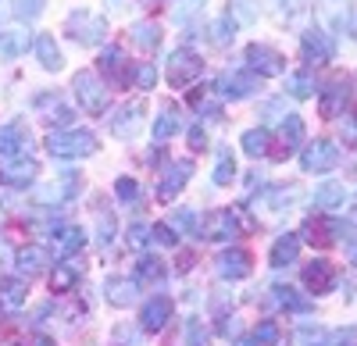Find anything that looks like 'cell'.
I'll return each mask as SVG.
<instances>
[{
	"mask_svg": "<svg viewBox=\"0 0 357 346\" xmlns=\"http://www.w3.org/2000/svg\"><path fill=\"white\" fill-rule=\"evenodd\" d=\"M47 150L54 157H65V161H79L86 154L97 150V136L89 129H54L47 136Z\"/></svg>",
	"mask_w": 357,
	"mask_h": 346,
	"instance_id": "1",
	"label": "cell"
},
{
	"mask_svg": "<svg viewBox=\"0 0 357 346\" xmlns=\"http://www.w3.org/2000/svg\"><path fill=\"white\" fill-rule=\"evenodd\" d=\"M65 33H68L79 47H100V43L107 40V18H104V15H97V11L79 8V11H72V15H68Z\"/></svg>",
	"mask_w": 357,
	"mask_h": 346,
	"instance_id": "2",
	"label": "cell"
},
{
	"mask_svg": "<svg viewBox=\"0 0 357 346\" xmlns=\"http://www.w3.org/2000/svg\"><path fill=\"white\" fill-rule=\"evenodd\" d=\"M72 90H75V100L82 104L86 114H104V111H107L111 93H107V86H104L93 72H75Z\"/></svg>",
	"mask_w": 357,
	"mask_h": 346,
	"instance_id": "3",
	"label": "cell"
},
{
	"mask_svg": "<svg viewBox=\"0 0 357 346\" xmlns=\"http://www.w3.org/2000/svg\"><path fill=\"white\" fill-rule=\"evenodd\" d=\"M204 72V61H200V54H193L190 47H178L172 50L168 57V82L175 86V90H186V86H193Z\"/></svg>",
	"mask_w": 357,
	"mask_h": 346,
	"instance_id": "4",
	"label": "cell"
},
{
	"mask_svg": "<svg viewBox=\"0 0 357 346\" xmlns=\"http://www.w3.org/2000/svg\"><path fill=\"white\" fill-rule=\"evenodd\" d=\"M236 236H243V225H240V214L222 207V211H211L207 218H200V239H218V243H229Z\"/></svg>",
	"mask_w": 357,
	"mask_h": 346,
	"instance_id": "5",
	"label": "cell"
},
{
	"mask_svg": "<svg viewBox=\"0 0 357 346\" xmlns=\"http://www.w3.org/2000/svg\"><path fill=\"white\" fill-rule=\"evenodd\" d=\"M340 164V147L333 139H314V143H307V147L301 150V168L307 171H314V175H321V171H333Z\"/></svg>",
	"mask_w": 357,
	"mask_h": 346,
	"instance_id": "6",
	"label": "cell"
},
{
	"mask_svg": "<svg viewBox=\"0 0 357 346\" xmlns=\"http://www.w3.org/2000/svg\"><path fill=\"white\" fill-rule=\"evenodd\" d=\"M33 154V132L25 122H8L0 125V157L15 161V157H29Z\"/></svg>",
	"mask_w": 357,
	"mask_h": 346,
	"instance_id": "7",
	"label": "cell"
},
{
	"mask_svg": "<svg viewBox=\"0 0 357 346\" xmlns=\"http://www.w3.org/2000/svg\"><path fill=\"white\" fill-rule=\"evenodd\" d=\"M247 68L257 72L261 79H275V75L286 72V57L268 43H250L247 47Z\"/></svg>",
	"mask_w": 357,
	"mask_h": 346,
	"instance_id": "8",
	"label": "cell"
},
{
	"mask_svg": "<svg viewBox=\"0 0 357 346\" xmlns=\"http://www.w3.org/2000/svg\"><path fill=\"white\" fill-rule=\"evenodd\" d=\"M301 54L307 65H329L336 57V40L325 33V29H307L301 40Z\"/></svg>",
	"mask_w": 357,
	"mask_h": 346,
	"instance_id": "9",
	"label": "cell"
},
{
	"mask_svg": "<svg viewBox=\"0 0 357 346\" xmlns=\"http://www.w3.org/2000/svg\"><path fill=\"white\" fill-rule=\"evenodd\" d=\"M40 175V164L33 157H15L0 164V186H11V189H29Z\"/></svg>",
	"mask_w": 357,
	"mask_h": 346,
	"instance_id": "10",
	"label": "cell"
},
{
	"mask_svg": "<svg viewBox=\"0 0 357 346\" xmlns=\"http://www.w3.org/2000/svg\"><path fill=\"white\" fill-rule=\"evenodd\" d=\"M250 268H254V265H250V253L240 250V246H225V250L215 257V272H218V278H225V282L247 278Z\"/></svg>",
	"mask_w": 357,
	"mask_h": 346,
	"instance_id": "11",
	"label": "cell"
},
{
	"mask_svg": "<svg viewBox=\"0 0 357 346\" xmlns=\"http://www.w3.org/2000/svg\"><path fill=\"white\" fill-rule=\"evenodd\" d=\"M190 175H193V161H172L165 168L161 182H158V200L161 204H172V200L183 193V186L190 182Z\"/></svg>",
	"mask_w": 357,
	"mask_h": 346,
	"instance_id": "12",
	"label": "cell"
},
{
	"mask_svg": "<svg viewBox=\"0 0 357 346\" xmlns=\"http://www.w3.org/2000/svg\"><path fill=\"white\" fill-rule=\"evenodd\" d=\"M257 90V79L250 72H222L215 82V93L222 100H247Z\"/></svg>",
	"mask_w": 357,
	"mask_h": 346,
	"instance_id": "13",
	"label": "cell"
},
{
	"mask_svg": "<svg viewBox=\"0 0 357 346\" xmlns=\"http://www.w3.org/2000/svg\"><path fill=\"white\" fill-rule=\"evenodd\" d=\"M347 104H350V82H347V79H333V82L321 90V97H318L321 118H343Z\"/></svg>",
	"mask_w": 357,
	"mask_h": 346,
	"instance_id": "14",
	"label": "cell"
},
{
	"mask_svg": "<svg viewBox=\"0 0 357 346\" xmlns=\"http://www.w3.org/2000/svg\"><path fill=\"white\" fill-rule=\"evenodd\" d=\"M143 111H146V100H129L114 111V118H111V132L118 139H132L143 125Z\"/></svg>",
	"mask_w": 357,
	"mask_h": 346,
	"instance_id": "15",
	"label": "cell"
},
{
	"mask_svg": "<svg viewBox=\"0 0 357 346\" xmlns=\"http://www.w3.org/2000/svg\"><path fill=\"white\" fill-rule=\"evenodd\" d=\"M304 285L311 293H333L336 290V265L325 261V257H314L304 268Z\"/></svg>",
	"mask_w": 357,
	"mask_h": 346,
	"instance_id": "16",
	"label": "cell"
},
{
	"mask_svg": "<svg viewBox=\"0 0 357 346\" xmlns=\"http://www.w3.org/2000/svg\"><path fill=\"white\" fill-rule=\"evenodd\" d=\"M15 272H18V278H36L47 265H50V253L43 250V246H22L18 253H15Z\"/></svg>",
	"mask_w": 357,
	"mask_h": 346,
	"instance_id": "17",
	"label": "cell"
},
{
	"mask_svg": "<svg viewBox=\"0 0 357 346\" xmlns=\"http://www.w3.org/2000/svg\"><path fill=\"white\" fill-rule=\"evenodd\" d=\"M172 318V300L168 297H154V300H146L143 310H139V329L143 332H161Z\"/></svg>",
	"mask_w": 357,
	"mask_h": 346,
	"instance_id": "18",
	"label": "cell"
},
{
	"mask_svg": "<svg viewBox=\"0 0 357 346\" xmlns=\"http://www.w3.org/2000/svg\"><path fill=\"white\" fill-rule=\"evenodd\" d=\"M279 154L275 157H289V154H296L304 147V118L301 114H286L282 118V125H279Z\"/></svg>",
	"mask_w": 357,
	"mask_h": 346,
	"instance_id": "19",
	"label": "cell"
},
{
	"mask_svg": "<svg viewBox=\"0 0 357 346\" xmlns=\"http://www.w3.org/2000/svg\"><path fill=\"white\" fill-rule=\"evenodd\" d=\"M100 72H104L107 82H114V86H129L126 50H122V47H104V54H100Z\"/></svg>",
	"mask_w": 357,
	"mask_h": 346,
	"instance_id": "20",
	"label": "cell"
},
{
	"mask_svg": "<svg viewBox=\"0 0 357 346\" xmlns=\"http://www.w3.org/2000/svg\"><path fill=\"white\" fill-rule=\"evenodd\" d=\"M36 111H40V118L50 122V125H68L75 118V111L57 97V93H40L36 97Z\"/></svg>",
	"mask_w": 357,
	"mask_h": 346,
	"instance_id": "21",
	"label": "cell"
},
{
	"mask_svg": "<svg viewBox=\"0 0 357 346\" xmlns=\"http://www.w3.org/2000/svg\"><path fill=\"white\" fill-rule=\"evenodd\" d=\"M272 268H289L296 257H301V236L296 233H282L275 243H272Z\"/></svg>",
	"mask_w": 357,
	"mask_h": 346,
	"instance_id": "22",
	"label": "cell"
},
{
	"mask_svg": "<svg viewBox=\"0 0 357 346\" xmlns=\"http://www.w3.org/2000/svg\"><path fill=\"white\" fill-rule=\"evenodd\" d=\"M347 200H350V193H347L343 182H325V186L314 189V207L318 211H343Z\"/></svg>",
	"mask_w": 357,
	"mask_h": 346,
	"instance_id": "23",
	"label": "cell"
},
{
	"mask_svg": "<svg viewBox=\"0 0 357 346\" xmlns=\"http://www.w3.org/2000/svg\"><path fill=\"white\" fill-rule=\"evenodd\" d=\"M33 50H36V57H40V65H43L47 72H61V65H65V57H61V47H57V40H54L50 33H40V36L33 40Z\"/></svg>",
	"mask_w": 357,
	"mask_h": 346,
	"instance_id": "24",
	"label": "cell"
},
{
	"mask_svg": "<svg viewBox=\"0 0 357 346\" xmlns=\"http://www.w3.org/2000/svg\"><path fill=\"white\" fill-rule=\"evenodd\" d=\"M178 132H183V114H178V107H175V104L161 107V114L154 118V139H158V143H168V139H175Z\"/></svg>",
	"mask_w": 357,
	"mask_h": 346,
	"instance_id": "25",
	"label": "cell"
},
{
	"mask_svg": "<svg viewBox=\"0 0 357 346\" xmlns=\"http://www.w3.org/2000/svg\"><path fill=\"white\" fill-rule=\"evenodd\" d=\"M104 297H107V304H114V307H132V304L139 300L136 278H107Z\"/></svg>",
	"mask_w": 357,
	"mask_h": 346,
	"instance_id": "26",
	"label": "cell"
},
{
	"mask_svg": "<svg viewBox=\"0 0 357 346\" xmlns=\"http://www.w3.org/2000/svg\"><path fill=\"white\" fill-rule=\"evenodd\" d=\"M50 236H54L57 253H61V257H72L75 250L86 246V228H79V225H61V228H54Z\"/></svg>",
	"mask_w": 357,
	"mask_h": 346,
	"instance_id": "27",
	"label": "cell"
},
{
	"mask_svg": "<svg viewBox=\"0 0 357 346\" xmlns=\"http://www.w3.org/2000/svg\"><path fill=\"white\" fill-rule=\"evenodd\" d=\"M29 300V290L22 278H0V307L4 310H22Z\"/></svg>",
	"mask_w": 357,
	"mask_h": 346,
	"instance_id": "28",
	"label": "cell"
},
{
	"mask_svg": "<svg viewBox=\"0 0 357 346\" xmlns=\"http://www.w3.org/2000/svg\"><path fill=\"white\" fill-rule=\"evenodd\" d=\"M240 147H243L247 157H268V147H272V132H268L264 125L247 129V132L240 136Z\"/></svg>",
	"mask_w": 357,
	"mask_h": 346,
	"instance_id": "29",
	"label": "cell"
},
{
	"mask_svg": "<svg viewBox=\"0 0 357 346\" xmlns=\"http://www.w3.org/2000/svg\"><path fill=\"white\" fill-rule=\"evenodd\" d=\"M272 300H275L282 310H293V314H307V310H311V300L301 297L293 285H272Z\"/></svg>",
	"mask_w": 357,
	"mask_h": 346,
	"instance_id": "30",
	"label": "cell"
},
{
	"mask_svg": "<svg viewBox=\"0 0 357 346\" xmlns=\"http://www.w3.org/2000/svg\"><path fill=\"white\" fill-rule=\"evenodd\" d=\"M190 107L197 114H207V118H222V97L215 90H193L190 93Z\"/></svg>",
	"mask_w": 357,
	"mask_h": 346,
	"instance_id": "31",
	"label": "cell"
},
{
	"mask_svg": "<svg viewBox=\"0 0 357 346\" xmlns=\"http://www.w3.org/2000/svg\"><path fill=\"white\" fill-rule=\"evenodd\" d=\"M29 50V33L22 29H0V57H18Z\"/></svg>",
	"mask_w": 357,
	"mask_h": 346,
	"instance_id": "32",
	"label": "cell"
},
{
	"mask_svg": "<svg viewBox=\"0 0 357 346\" xmlns=\"http://www.w3.org/2000/svg\"><path fill=\"white\" fill-rule=\"evenodd\" d=\"M129 36H132V43H139L143 50H154V47L161 43V25H158V22H136V25L129 29Z\"/></svg>",
	"mask_w": 357,
	"mask_h": 346,
	"instance_id": "33",
	"label": "cell"
},
{
	"mask_svg": "<svg viewBox=\"0 0 357 346\" xmlns=\"http://www.w3.org/2000/svg\"><path fill=\"white\" fill-rule=\"evenodd\" d=\"M50 285H54L57 293H72L75 285H79V268H72L68 261H57V268L50 275Z\"/></svg>",
	"mask_w": 357,
	"mask_h": 346,
	"instance_id": "34",
	"label": "cell"
},
{
	"mask_svg": "<svg viewBox=\"0 0 357 346\" xmlns=\"http://www.w3.org/2000/svg\"><path fill=\"white\" fill-rule=\"evenodd\" d=\"M236 25H254L257 22V0H229V11H225Z\"/></svg>",
	"mask_w": 357,
	"mask_h": 346,
	"instance_id": "35",
	"label": "cell"
},
{
	"mask_svg": "<svg viewBox=\"0 0 357 346\" xmlns=\"http://www.w3.org/2000/svg\"><path fill=\"white\" fill-rule=\"evenodd\" d=\"M286 93L296 97V100H307V97L314 93V75H311V72H293V75L286 79Z\"/></svg>",
	"mask_w": 357,
	"mask_h": 346,
	"instance_id": "36",
	"label": "cell"
},
{
	"mask_svg": "<svg viewBox=\"0 0 357 346\" xmlns=\"http://www.w3.org/2000/svg\"><path fill=\"white\" fill-rule=\"evenodd\" d=\"M215 186H229L236 179V157L232 150H218V161H215V171H211Z\"/></svg>",
	"mask_w": 357,
	"mask_h": 346,
	"instance_id": "37",
	"label": "cell"
},
{
	"mask_svg": "<svg viewBox=\"0 0 357 346\" xmlns=\"http://www.w3.org/2000/svg\"><path fill=\"white\" fill-rule=\"evenodd\" d=\"M151 239H154V225H143V221L129 225V233H126V243H129V250L143 253L146 246H151Z\"/></svg>",
	"mask_w": 357,
	"mask_h": 346,
	"instance_id": "38",
	"label": "cell"
},
{
	"mask_svg": "<svg viewBox=\"0 0 357 346\" xmlns=\"http://www.w3.org/2000/svg\"><path fill=\"white\" fill-rule=\"evenodd\" d=\"M129 82L136 86V90H143V93H146V90H154V82H158V68H154L151 61H139V65L129 72Z\"/></svg>",
	"mask_w": 357,
	"mask_h": 346,
	"instance_id": "39",
	"label": "cell"
},
{
	"mask_svg": "<svg viewBox=\"0 0 357 346\" xmlns=\"http://www.w3.org/2000/svg\"><path fill=\"white\" fill-rule=\"evenodd\" d=\"M325 336L329 332H325L321 325H301L293 332V346H325Z\"/></svg>",
	"mask_w": 357,
	"mask_h": 346,
	"instance_id": "40",
	"label": "cell"
},
{
	"mask_svg": "<svg viewBox=\"0 0 357 346\" xmlns=\"http://www.w3.org/2000/svg\"><path fill=\"white\" fill-rule=\"evenodd\" d=\"M250 343H254V346H279V325H275L272 318L257 322V329H254Z\"/></svg>",
	"mask_w": 357,
	"mask_h": 346,
	"instance_id": "41",
	"label": "cell"
},
{
	"mask_svg": "<svg viewBox=\"0 0 357 346\" xmlns=\"http://www.w3.org/2000/svg\"><path fill=\"white\" fill-rule=\"evenodd\" d=\"M43 4L47 0H11V11L18 22H36L43 15Z\"/></svg>",
	"mask_w": 357,
	"mask_h": 346,
	"instance_id": "42",
	"label": "cell"
},
{
	"mask_svg": "<svg viewBox=\"0 0 357 346\" xmlns=\"http://www.w3.org/2000/svg\"><path fill=\"white\" fill-rule=\"evenodd\" d=\"M136 275H139L143 282H158V278H165V265L158 261V257L143 253V257H139V265H136Z\"/></svg>",
	"mask_w": 357,
	"mask_h": 346,
	"instance_id": "43",
	"label": "cell"
},
{
	"mask_svg": "<svg viewBox=\"0 0 357 346\" xmlns=\"http://www.w3.org/2000/svg\"><path fill=\"white\" fill-rule=\"evenodd\" d=\"M114 196L122 200V204H136V200L143 196V186L136 182V179H129V175H122L114 182Z\"/></svg>",
	"mask_w": 357,
	"mask_h": 346,
	"instance_id": "44",
	"label": "cell"
},
{
	"mask_svg": "<svg viewBox=\"0 0 357 346\" xmlns=\"http://www.w3.org/2000/svg\"><path fill=\"white\" fill-rule=\"evenodd\" d=\"M183 346H211V332H207V329L200 325V318H190V322H186Z\"/></svg>",
	"mask_w": 357,
	"mask_h": 346,
	"instance_id": "45",
	"label": "cell"
},
{
	"mask_svg": "<svg viewBox=\"0 0 357 346\" xmlns=\"http://www.w3.org/2000/svg\"><path fill=\"white\" fill-rule=\"evenodd\" d=\"M232 36H236V22L225 15V18H218L215 25H211V43L215 47H229L232 43Z\"/></svg>",
	"mask_w": 357,
	"mask_h": 346,
	"instance_id": "46",
	"label": "cell"
},
{
	"mask_svg": "<svg viewBox=\"0 0 357 346\" xmlns=\"http://www.w3.org/2000/svg\"><path fill=\"white\" fill-rule=\"evenodd\" d=\"M111 339H114V346H143V329L139 325H118Z\"/></svg>",
	"mask_w": 357,
	"mask_h": 346,
	"instance_id": "47",
	"label": "cell"
},
{
	"mask_svg": "<svg viewBox=\"0 0 357 346\" xmlns=\"http://www.w3.org/2000/svg\"><path fill=\"white\" fill-rule=\"evenodd\" d=\"M296 196H301V189H296V186H289V189H272V193H268V200H272V207H275V211L289 207L286 200H296Z\"/></svg>",
	"mask_w": 357,
	"mask_h": 346,
	"instance_id": "48",
	"label": "cell"
},
{
	"mask_svg": "<svg viewBox=\"0 0 357 346\" xmlns=\"http://www.w3.org/2000/svg\"><path fill=\"white\" fill-rule=\"evenodd\" d=\"M200 11H204V0H178L175 18H178V22H186L190 15H200Z\"/></svg>",
	"mask_w": 357,
	"mask_h": 346,
	"instance_id": "49",
	"label": "cell"
},
{
	"mask_svg": "<svg viewBox=\"0 0 357 346\" xmlns=\"http://www.w3.org/2000/svg\"><path fill=\"white\" fill-rule=\"evenodd\" d=\"M154 239H158V243H165V246H175V243H178V236H175V228H172L168 221L154 225Z\"/></svg>",
	"mask_w": 357,
	"mask_h": 346,
	"instance_id": "50",
	"label": "cell"
},
{
	"mask_svg": "<svg viewBox=\"0 0 357 346\" xmlns=\"http://www.w3.org/2000/svg\"><path fill=\"white\" fill-rule=\"evenodd\" d=\"M343 143H350V147H357V111L347 114L343 118Z\"/></svg>",
	"mask_w": 357,
	"mask_h": 346,
	"instance_id": "51",
	"label": "cell"
},
{
	"mask_svg": "<svg viewBox=\"0 0 357 346\" xmlns=\"http://www.w3.org/2000/svg\"><path fill=\"white\" fill-rule=\"evenodd\" d=\"M97 225H100V243H111V233H114L118 225L111 221V214H107V211H100V214H97Z\"/></svg>",
	"mask_w": 357,
	"mask_h": 346,
	"instance_id": "52",
	"label": "cell"
},
{
	"mask_svg": "<svg viewBox=\"0 0 357 346\" xmlns=\"http://www.w3.org/2000/svg\"><path fill=\"white\" fill-rule=\"evenodd\" d=\"M190 150H197V154H200V150H207V132H204L200 125H193V129H190Z\"/></svg>",
	"mask_w": 357,
	"mask_h": 346,
	"instance_id": "53",
	"label": "cell"
},
{
	"mask_svg": "<svg viewBox=\"0 0 357 346\" xmlns=\"http://www.w3.org/2000/svg\"><path fill=\"white\" fill-rule=\"evenodd\" d=\"M8 261H15V250H11V243H8V236L0 233V268H4Z\"/></svg>",
	"mask_w": 357,
	"mask_h": 346,
	"instance_id": "54",
	"label": "cell"
},
{
	"mask_svg": "<svg viewBox=\"0 0 357 346\" xmlns=\"http://www.w3.org/2000/svg\"><path fill=\"white\" fill-rule=\"evenodd\" d=\"M347 243H350V261L357 265V236H347Z\"/></svg>",
	"mask_w": 357,
	"mask_h": 346,
	"instance_id": "55",
	"label": "cell"
},
{
	"mask_svg": "<svg viewBox=\"0 0 357 346\" xmlns=\"http://www.w3.org/2000/svg\"><path fill=\"white\" fill-rule=\"evenodd\" d=\"M33 346H57V343H54L50 336H36V339H33Z\"/></svg>",
	"mask_w": 357,
	"mask_h": 346,
	"instance_id": "56",
	"label": "cell"
},
{
	"mask_svg": "<svg viewBox=\"0 0 357 346\" xmlns=\"http://www.w3.org/2000/svg\"><path fill=\"white\" fill-rule=\"evenodd\" d=\"M107 8L114 11V8H122V0H107Z\"/></svg>",
	"mask_w": 357,
	"mask_h": 346,
	"instance_id": "57",
	"label": "cell"
},
{
	"mask_svg": "<svg viewBox=\"0 0 357 346\" xmlns=\"http://www.w3.org/2000/svg\"><path fill=\"white\" fill-rule=\"evenodd\" d=\"M236 346H254V343H250V339H243V343H236Z\"/></svg>",
	"mask_w": 357,
	"mask_h": 346,
	"instance_id": "58",
	"label": "cell"
},
{
	"mask_svg": "<svg viewBox=\"0 0 357 346\" xmlns=\"http://www.w3.org/2000/svg\"><path fill=\"white\" fill-rule=\"evenodd\" d=\"M143 4H158V0H143Z\"/></svg>",
	"mask_w": 357,
	"mask_h": 346,
	"instance_id": "59",
	"label": "cell"
}]
</instances>
